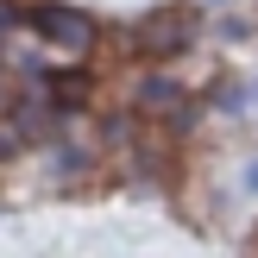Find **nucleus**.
<instances>
[{
    "instance_id": "obj_1",
    "label": "nucleus",
    "mask_w": 258,
    "mask_h": 258,
    "mask_svg": "<svg viewBox=\"0 0 258 258\" xmlns=\"http://www.w3.org/2000/svg\"><path fill=\"white\" fill-rule=\"evenodd\" d=\"M25 25H32L38 38H44L50 63H82L88 50H95V25H88L82 13H70V7H38Z\"/></svg>"
},
{
    "instance_id": "obj_2",
    "label": "nucleus",
    "mask_w": 258,
    "mask_h": 258,
    "mask_svg": "<svg viewBox=\"0 0 258 258\" xmlns=\"http://www.w3.org/2000/svg\"><path fill=\"white\" fill-rule=\"evenodd\" d=\"M189 25H196L189 13H158V19L139 25V44H145V50H183L189 44Z\"/></svg>"
},
{
    "instance_id": "obj_3",
    "label": "nucleus",
    "mask_w": 258,
    "mask_h": 258,
    "mask_svg": "<svg viewBox=\"0 0 258 258\" xmlns=\"http://www.w3.org/2000/svg\"><path fill=\"white\" fill-rule=\"evenodd\" d=\"M139 107H145V113H176V107H183V88H176L170 76H145V88H139Z\"/></svg>"
}]
</instances>
